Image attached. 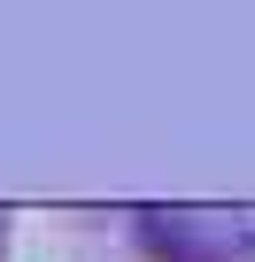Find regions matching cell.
<instances>
[{
    "instance_id": "2",
    "label": "cell",
    "mask_w": 255,
    "mask_h": 262,
    "mask_svg": "<svg viewBox=\"0 0 255 262\" xmlns=\"http://www.w3.org/2000/svg\"><path fill=\"white\" fill-rule=\"evenodd\" d=\"M0 254H8V224H0Z\"/></svg>"
},
{
    "instance_id": "1",
    "label": "cell",
    "mask_w": 255,
    "mask_h": 262,
    "mask_svg": "<svg viewBox=\"0 0 255 262\" xmlns=\"http://www.w3.org/2000/svg\"><path fill=\"white\" fill-rule=\"evenodd\" d=\"M132 239L147 262H255V208L178 201V208H132Z\"/></svg>"
}]
</instances>
